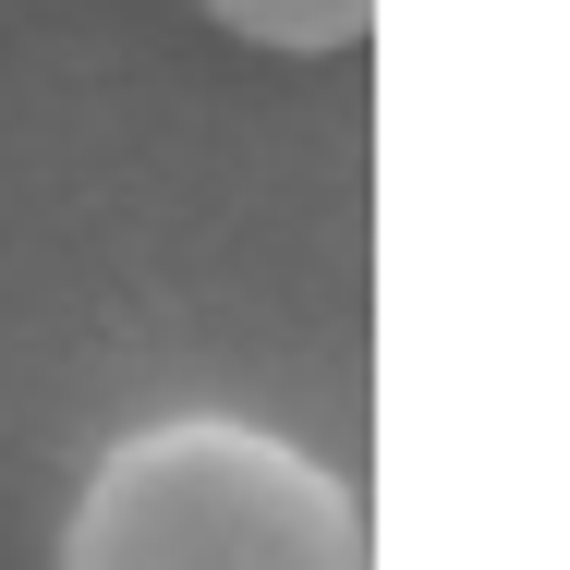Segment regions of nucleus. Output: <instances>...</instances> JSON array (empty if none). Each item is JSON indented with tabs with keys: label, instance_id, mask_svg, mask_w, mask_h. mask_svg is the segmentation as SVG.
<instances>
[{
	"label": "nucleus",
	"instance_id": "f03ea898",
	"mask_svg": "<svg viewBox=\"0 0 570 570\" xmlns=\"http://www.w3.org/2000/svg\"><path fill=\"white\" fill-rule=\"evenodd\" d=\"M243 49H279V61H341L376 37V0H207Z\"/></svg>",
	"mask_w": 570,
	"mask_h": 570
},
{
	"label": "nucleus",
	"instance_id": "f257e3e1",
	"mask_svg": "<svg viewBox=\"0 0 570 570\" xmlns=\"http://www.w3.org/2000/svg\"><path fill=\"white\" fill-rule=\"evenodd\" d=\"M49 570H364V498L255 413H158L86 461Z\"/></svg>",
	"mask_w": 570,
	"mask_h": 570
}]
</instances>
